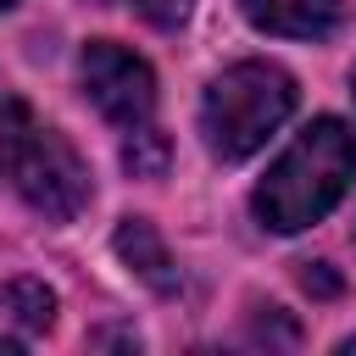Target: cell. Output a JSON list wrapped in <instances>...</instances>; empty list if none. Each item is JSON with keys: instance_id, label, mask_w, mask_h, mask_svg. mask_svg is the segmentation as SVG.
I'll list each match as a JSON object with an SVG mask.
<instances>
[{"instance_id": "8992f818", "label": "cell", "mask_w": 356, "mask_h": 356, "mask_svg": "<svg viewBox=\"0 0 356 356\" xmlns=\"http://www.w3.org/2000/svg\"><path fill=\"white\" fill-rule=\"evenodd\" d=\"M117 256L156 289V295H172L178 289V267H172V256H167V245H161V234L145 222V217H122L117 222Z\"/></svg>"}, {"instance_id": "3957f363", "label": "cell", "mask_w": 356, "mask_h": 356, "mask_svg": "<svg viewBox=\"0 0 356 356\" xmlns=\"http://www.w3.org/2000/svg\"><path fill=\"white\" fill-rule=\"evenodd\" d=\"M6 178H11L17 195H22L39 217H50V222H72V217L89 206V167L78 161V150H72L56 128L28 122V134H22Z\"/></svg>"}, {"instance_id": "8fae6325", "label": "cell", "mask_w": 356, "mask_h": 356, "mask_svg": "<svg viewBox=\"0 0 356 356\" xmlns=\"http://www.w3.org/2000/svg\"><path fill=\"white\" fill-rule=\"evenodd\" d=\"M145 17H150V22H161V28H172V22H184V17H189V0H145Z\"/></svg>"}, {"instance_id": "5b68a950", "label": "cell", "mask_w": 356, "mask_h": 356, "mask_svg": "<svg viewBox=\"0 0 356 356\" xmlns=\"http://www.w3.org/2000/svg\"><path fill=\"white\" fill-rule=\"evenodd\" d=\"M239 6L261 33L284 39H323L339 22V0H239Z\"/></svg>"}, {"instance_id": "9c48e42d", "label": "cell", "mask_w": 356, "mask_h": 356, "mask_svg": "<svg viewBox=\"0 0 356 356\" xmlns=\"http://www.w3.org/2000/svg\"><path fill=\"white\" fill-rule=\"evenodd\" d=\"M28 106L17 100V95H0V172H11V156H17V145H22V134H28Z\"/></svg>"}, {"instance_id": "6da1fadb", "label": "cell", "mask_w": 356, "mask_h": 356, "mask_svg": "<svg viewBox=\"0 0 356 356\" xmlns=\"http://www.w3.org/2000/svg\"><path fill=\"white\" fill-rule=\"evenodd\" d=\"M356 178V134L339 117H317L295 134V145L267 167V178L256 184L250 206L261 217V228L273 234H300L317 217H328L345 189Z\"/></svg>"}, {"instance_id": "277c9868", "label": "cell", "mask_w": 356, "mask_h": 356, "mask_svg": "<svg viewBox=\"0 0 356 356\" xmlns=\"http://www.w3.org/2000/svg\"><path fill=\"white\" fill-rule=\"evenodd\" d=\"M83 89H89L95 111L106 122H117L122 134L145 128L150 111H156V78H150V67L128 44H117V39H89L83 44Z\"/></svg>"}, {"instance_id": "52a82bcc", "label": "cell", "mask_w": 356, "mask_h": 356, "mask_svg": "<svg viewBox=\"0 0 356 356\" xmlns=\"http://www.w3.org/2000/svg\"><path fill=\"white\" fill-rule=\"evenodd\" d=\"M56 317V295L39 284V278H11L0 289V328H11V345L22 350L33 334H44Z\"/></svg>"}, {"instance_id": "5bb4252c", "label": "cell", "mask_w": 356, "mask_h": 356, "mask_svg": "<svg viewBox=\"0 0 356 356\" xmlns=\"http://www.w3.org/2000/svg\"><path fill=\"white\" fill-rule=\"evenodd\" d=\"M100 6H111V0H100Z\"/></svg>"}, {"instance_id": "4fadbf2b", "label": "cell", "mask_w": 356, "mask_h": 356, "mask_svg": "<svg viewBox=\"0 0 356 356\" xmlns=\"http://www.w3.org/2000/svg\"><path fill=\"white\" fill-rule=\"evenodd\" d=\"M6 6H17V0H0V11H6Z\"/></svg>"}, {"instance_id": "7a4b0ae2", "label": "cell", "mask_w": 356, "mask_h": 356, "mask_svg": "<svg viewBox=\"0 0 356 356\" xmlns=\"http://www.w3.org/2000/svg\"><path fill=\"white\" fill-rule=\"evenodd\" d=\"M289 111H295V78L273 61H239V67L217 72L200 100L206 150L222 161H245L284 128Z\"/></svg>"}, {"instance_id": "7c38bea8", "label": "cell", "mask_w": 356, "mask_h": 356, "mask_svg": "<svg viewBox=\"0 0 356 356\" xmlns=\"http://www.w3.org/2000/svg\"><path fill=\"white\" fill-rule=\"evenodd\" d=\"M339 356H356V334H350V339H339Z\"/></svg>"}, {"instance_id": "30bf717a", "label": "cell", "mask_w": 356, "mask_h": 356, "mask_svg": "<svg viewBox=\"0 0 356 356\" xmlns=\"http://www.w3.org/2000/svg\"><path fill=\"white\" fill-rule=\"evenodd\" d=\"M300 289H312V295H339V278L328 273V261H306V267H300Z\"/></svg>"}, {"instance_id": "ba28073f", "label": "cell", "mask_w": 356, "mask_h": 356, "mask_svg": "<svg viewBox=\"0 0 356 356\" xmlns=\"http://www.w3.org/2000/svg\"><path fill=\"white\" fill-rule=\"evenodd\" d=\"M167 156H172V145H167V134L161 128H128V139H122V167L134 172V178H161L167 172Z\"/></svg>"}]
</instances>
